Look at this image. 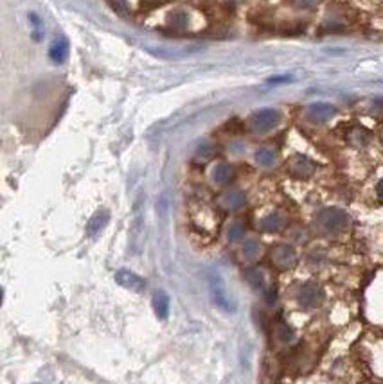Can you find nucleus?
<instances>
[{
    "instance_id": "f257e3e1",
    "label": "nucleus",
    "mask_w": 383,
    "mask_h": 384,
    "mask_svg": "<svg viewBox=\"0 0 383 384\" xmlns=\"http://www.w3.org/2000/svg\"><path fill=\"white\" fill-rule=\"evenodd\" d=\"M315 225L322 234H340L349 225V216L342 208L329 206V208H324V210L318 212Z\"/></svg>"
},
{
    "instance_id": "f03ea898",
    "label": "nucleus",
    "mask_w": 383,
    "mask_h": 384,
    "mask_svg": "<svg viewBox=\"0 0 383 384\" xmlns=\"http://www.w3.org/2000/svg\"><path fill=\"white\" fill-rule=\"evenodd\" d=\"M281 122V112L275 108H263L259 112H255L248 119V128L254 133H266L270 129H274Z\"/></svg>"
},
{
    "instance_id": "7ed1b4c3",
    "label": "nucleus",
    "mask_w": 383,
    "mask_h": 384,
    "mask_svg": "<svg viewBox=\"0 0 383 384\" xmlns=\"http://www.w3.org/2000/svg\"><path fill=\"white\" fill-rule=\"evenodd\" d=\"M324 302V289L317 282H306L297 291V304L306 311L317 309Z\"/></svg>"
},
{
    "instance_id": "20e7f679",
    "label": "nucleus",
    "mask_w": 383,
    "mask_h": 384,
    "mask_svg": "<svg viewBox=\"0 0 383 384\" xmlns=\"http://www.w3.org/2000/svg\"><path fill=\"white\" fill-rule=\"evenodd\" d=\"M270 258H272V264L275 267L290 269V267H294L297 264V252L290 244H277L270 253Z\"/></svg>"
},
{
    "instance_id": "39448f33",
    "label": "nucleus",
    "mask_w": 383,
    "mask_h": 384,
    "mask_svg": "<svg viewBox=\"0 0 383 384\" xmlns=\"http://www.w3.org/2000/svg\"><path fill=\"white\" fill-rule=\"evenodd\" d=\"M315 169H317L315 162H311L307 156H303V155L292 156V160L288 162V173L299 180L309 178V176L315 173Z\"/></svg>"
},
{
    "instance_id": "423d86ee",
    "label": "nucleus",
    "mask_w": 383,
    "mask_h": 384,
    "mask_svg": "<svg viewBox=\"0 0 383 384\" xmlns=\"http://www.w3.org/2000/svg\"><path fill=\"white\" fill-rule=\"evenodd\" d=\"M211 295H213V300L216 304V307L223 311H234L236 309V304L230 300L227 289L223 286V282L220 276H211Z\"/></svg>"
},
{
    "instance_id": "0eeeda50",
    "label": "nucleus",
    "mask_w": 383,
    "mask_h": 384,
    "mask_svg": "<svg viewBox=\"0 0 383 384\" xmlns=\"http://www.w3.org/2000/svg\"><path fill=\"white\" fill-rule=\"evenodd\" d=\"M115 282H117L119 286L126 287L130 291H142L146 287V282L142 276H139L137 273L130 271V269H119L115 273Z\"/></svg>"
},
{
    "instance_id": "6e6552de",
    "label": "nucleus",
    "mask_w": 383,
    "mask_h": 384,
    "mask_svg": "<svg viewBox=\"0 0 383 384\" xmlns=\"http://www.w3.org/2000/svg\"><path fill=\"white\" fill-rule=\"evenodd\" d=\"M335 113H336V108L333 106V104L329 103H315L311 104L309 108H307V119L311 122H317V124H320V122H327L329 119L335 117Z\"/></svg>"
},
{
    "instance_id": "1a4fd4ad",
    "label": "nucleus",
    "mask_w": 383,
    "mask_h": 384,
    "mask_svg": "<svg viewBox=\"0 0 383 384\" xmlns=\"http://www.w3.org/2000/svg\"><path fill=\"white\" fill-rule=\"evenodd\" d=\"M110 219V214L108 210H104V208H101V210H97L94 214V216L90 217V221L86 223V234L90 235V237H94V235H97L101 232V230L106 226V223H108Z\"/></svg>"
},
{
    "instance_id": "9d476101",
    "label": "nucleus",
    "mask_w": 383,
    "mask_h": 384,
    "mask_svg": "<svg viewBox=\"0 0 383 384\" xmlns=\"http://www.w3.org/2000/svg\"><path fill=\"white\" fill-rule=\"evenodd\" d=\"M67 56H69V42L65 38L54 40L51 45V51H49V58L52 60V63H63Z\"/></svg>"
},
{
    "instance_id": "9b49d317",
    "label": "nucleus",
    "mask_w": 383,
    "mask_h": 384,
    "mask_svg": "<svg viewBox=\"0 0 383 384\" xmlns=\"http://www.w3.org/2000/svg\"><path fill=\"white\" fill-rule=\"evenodd\" d=\"M283 226H284V217L281 216V214H277V212L268 214V216H265L259 221V228L263 230V232H268V234L279 232Z\"/></svg>"
},
{
    "instance_id": "f8f14e48",
    "label": "nucleus",
    "mask_w": 383,
    "mask_h": 384,
    "mask_svg": "<svg viewBox=\"0 0 383 384\" xmlns=\"http://www.w3.org/2000/svg\"><path fill=\"white\" fill-rule=\"evenodd\" d=\"M245 201H246V197L241 191H230L222 197V205L225 206L227 210H236V208H241V206L245 205Z\"/></svg>"
},
{
    "instance_id": "ddd939ff",
    "label": "nucleus",
    "mask_w": 383,
    "mask_h": 384,
    "mask_svg": "<svg viewBox=\"0 0 383 384\" xmlns=\"http://www.w3.org/2000/svg\"><path fill=\"white\" fill-rule=\"evenodd\" d=\"M169 296L166 295V293H155V296H153V309H155V314L158 316L160 320L167 318V314H169Z\"/></svg>"
},
{
    "instance_id": "4468645a",
    "label": "nucleus",
    "mask_w": 383,
    "mask_h": 384,
    "mask_svg": "<svg viewBox=\"0 0 383 384\" xmlns=\"http://www.w3.org/2000/svg\"><path fill=\"white\" fill-rule=\"evenodd\" d=\"M234 178V169L227 164H218L213 171V180L218 185H229Z\"/></svg>"
},
{
    "instance_id": "2eb2a0df",
    "label": "nucleus",
    "mask_w": 383,
    "mask_h": 384,
    "mask_svg": "<svg viewBox=\"0 0 383 384\" xmlns=\"http://www.w3.org/2000/svg\"><path fill=\"white\" fill-rule=\"evenodd\" d=\"M243 276H245V280L248 282L254 289H265V275H263V271H259L257 267H248V269L243 273Z\"/></svg>"
},
{
    "instance_id": "dca6fc26",
    "label": "nucleus",
    "mask_w": 383,
    "mask_h": 384,
    "mask_svg": "<svg viewBox=\"0 0 383 384\" xmlns=\"http://www.w3.org/2000/svg\"><path fill=\"white\" fill-rule=\"evenodd\" d=\"M275 160H277V155L270 147H261V149L255 151V162L263 165V167H272L275 164Z\"/></svg>"
},
{
    "instance_id": "f3484780",
    "label": "nucleus",
    "mask_w": 383,
    "mask_h": 384,
    "mask_svg": "<svg viewBox=\"0 0 383 384\" xmlns=\"http://www.w3.org/2000/svg\"><path fill=\"white\" fill-rule=\"evenodd\" d=\"M241 252H243V257H245V258H248V260H254V258H257V255H259L261 246H259V243H257L255 239H248V241H245V244H243Z\"/></svg>"
},
{
    "instance_id": "a211bd4d",
    "label": "nucleus",
    "mask_w": 383,
    "mask_h": 384,
    "mask_svg": "<svg viewBox=\"0 0 383 384\" xmlns=\"http://www.w3.org/2000/svg\"><path fill=\"white\" fill-rule=\"evenodd\" d=\"M275 332H277V339L283 343H288L294 339V328L290 327L288 323H284V321H279L275 325Z\"/></svg>"
},
{
    "instance_id": "6ab92c4d",
    "label": "nucleus",
    "mask_w": 383,
    "mask_h": 384,
    "mask_svg": "<svg viewBox=\"0 0 383 384\" xmlns=\"http://www.w3.org/2000/svg\"><path fill=\"white\" fill-rule=\"evenodd\" d=\"M187 22H189V16H187L185 11H175L169 16V24L175 29H184L187 25Z\"/></svg>"
},
{
    "instance_id": "aec40b11",
    "label": "nucleus",
    "mask_w": 383,
    "mask_h": 384,
    "mask_svg": "<svg viewBox=\"0 0 383 384\" xmlns=\"http://www.w3.org/2000/svg\"><path fill=\"white\" fill-rule=\"evenodd\" d=\"M245 237V225L243 223H234L229 228V241L236 243V241H241Z\"/></svg>"
},
{
    "instance_id": "412c9836",
    "label": "nucleus",
    "mask_w": 383,
    "mask_h": 384,
    "mask_svg": "<svg viewBox=\"0 0 383 384\" xmlns=\"http://www.w3.org/2000/svg\"><path fill=\"white\" fill-rule=\"evenodd\" d=\"M295 4H297L301 9H309V7L318 4V0H295Z\"/></svg>"
},
{
    "instance_id": "4be33fe9",
    "label": "nucleus",
    "mask_w": 383,
    "mask_h": 384,
    "mask_svg": "<svg viewBox=\"0 0 383 384\" xmlns=\"http://www.w3.org/2000/svg\"><path fill=\"white\" fill-rule=\"evenodd\" d=\"M275 300H277V293H275V289H268L265 293V302L268 305H274Z\"/></svg>"
},
{
    "instance_id": "5701e85b",
    "label": "nucleus",
    "mask_w": 383,
    "mask_h": 384,
    "mask_svg": "<svg viewBox=\"0 0 383 384\" xmlns=\"http://www.w3.org/2000/svg\"><path fill=\"white\" fill-rule=\"evenodd\" d=\"M376 194H378V199L383 203V178L378 182V185H376Z\"/></svg>"
}]
</instances>
